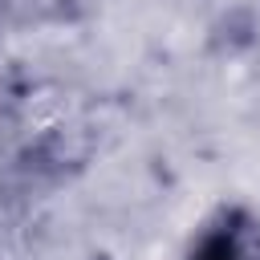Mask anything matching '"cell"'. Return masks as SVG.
Instances as JSON below:
<instances>
[{
  "label": "cell",
  "mask_w": 260,
  "mask_h": 260,
  "mask_svg": "<svg viewBox=\"0 0 260 260\" xmlns=\"http://www.w3.org/2000/svg\"><path fill=\"white\" fill-rule=\"evenodd\" d=\"M187 260H260V228L244 211H228L199 236Z\"/></svg>",
  "instance_id": "obj_1"
}]
</instances>
